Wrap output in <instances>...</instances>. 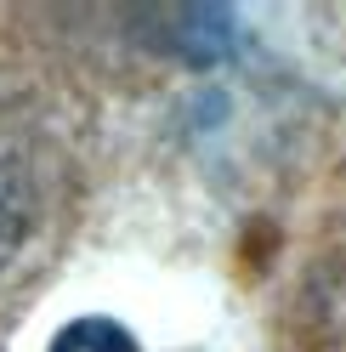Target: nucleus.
Returning <instances> with one entry per match:
<instances>
[{
	"instance_id": "nucleus-1",
	"label": "nucleus",
	"mask_w": 346,
	"mask_h": 352,
	"mask_svg": "<svg viewBox=\"0 0 346 352\" xmlns=\"http://www.w3.org/2000/svg\"><path fill=\"white\" fill-rule=\"evenodd\" d=\"M51 352H137V336L114 318H74L51 341Z\"/></svg>"
},
{
	"instance_id": "nucleus-2",
	"label": "nucleus",
	"mask_w": 346,
	"mask_h": 352,
	"mask_svg": "<svg viewBox=\"0 0 346 352\" xmlns=\"http://www.w3.org/2000/svg\"><path fill=\"white\" fill-rule=\"evenodd\" d=\"M12 233H17V228H12V210H6V205H0V256H6V250H12Z\"/></svg>"
}]
</instances>
